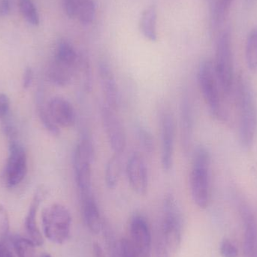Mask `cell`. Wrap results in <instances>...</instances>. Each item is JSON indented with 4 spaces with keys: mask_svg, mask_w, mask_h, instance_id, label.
<instances>
[{
    "mask_svg": "<svg viewBox=\"0 0 257 257\" xmlns=\"http://www.w3.org/2000/svg\"><path fill=\"white\" fill-rule=\"evenodd\" d=\"M161 128V163L165 172H169L173 165L175 126L172 112L165 110L160 117Z\"/></svg>",
    "mask_w": 257,
    "mask_h": 257,
    "instance_id": "cell-11",
    "label": "cell"
},
{
    "mask_svg": "<svg viewBox=\"0 0 257 257\" xmlns=\"http://www.w3.org/2000/svg\"><path fill=\"white\" fill-rule=\"evenodd\" d=\"M234 96L238 117V136L243 148H251L256 136L257 111L251 89L242 75L234 84Z\"/></svg>",
    "mask_w": 257,
    "mask_h": 257,
    "instance_id": "cell-1",
    "label": "cell"
},
{
    "mask_svg": "<svg viewBox=\"0 0 257 257\" xmlns=\"http://www.w3.org/2000/svg\"><path fill=\"white\" fill-rule=\"evenodd\" d=\"M249 2H250V3H254L255 1H256V0H248Z\"/></svg>",
    "mask_w": 257,
    "mask_h": 257,
    "instance_id": "cell-40",
    "label": "cell"
},
{
    "mask_svg": "<svg viewBox=\"0 0 257 257\" xmlns=\"http://www.w3.org/2000/svg\"><path fill=\"white\" fill-rule=\"evenodd\" d=\"M240 214L244 224V248L245 257H257V218L251 208L242 203Z\"/></svg>",
    "mask_w": 257,
    "mask_h": 257,
    "instance_id": "cell-14",
    "label": "cell"
},
{
    "mask_svg": "<svg viewBox=\"0 0 257 257\" xmlns=\"http://www.w3.org/2000/svg\"><path fill=\"white\" fill-rule=\"evenodd\" d=\"M198 82L211 115L219 121L226 122L229 117L225 105L226 96L216 74L214 62L205 60L201 63L198 71Z\"/></svg>",
    "mask_w": 257,
    "mask_h": 257,
    "instance_id": "cell-2",
    "label": "cell"
},
{
    "mask_svg": "<svg viewBox=\"0 0 257 257\" xmlns=\"http://www.w3.org/2000/svg\"><path fill=\"white\" fill-rule=\"evenodd\" d=\"M94 251H95V253H96V256L102 257V249H101V247H99V245H98L97 244H96L94 245Z\"/></svg>",
    "mask_w": 257,
    "mask_h": 257,
    "instance_id": "cell-38",
    "label": "cell"
},
{
    "mask_svg": "<svg viewBox=\"0 0 257 257\" xmlns=\"http://www.w3.org/2000/svg\"><path fill=\"white\" fill-rule=\"evenodd\" d=\"M10 13V4L9 0H1L0 1V15L7 16Z\"/></svg>",
    "mask_w": 257,
    "mask_h": 257,
    "instance_id": "cell-36",
    "label": "cell"
},
{
    "mask_svg": "<svg viewBox=\"0 0 257 257\" xmlns=\"http://www.w3.org/2000/svg\"><path fill=\"white\" fill-rule=\"evenodd\" d=\"M0 257H12V253L5 247L4 244L0 245Z\"/></svg>",
    "mask_w": 257,
    "mask_h": 257,
    "instance_id": "cell-37",
    "label": "cell"
},
{
    "mask_svg": "<svg viewBox=\"0 0 257 257\" xmlns=\"http://www.w3.org/2000/svg\"><path fill=\"white\" fill-rule=\"evenodd\" d=\"M126 171L128 183L133 191L139 196L146 195L149 186V175L148 166L140 153L134 152L130 155Z\"/></svg>",
    "mask_w": 257,
    "mask_h": 257,
    "instance_id": "cell-12",
    "label": "cell"
},
{
    "mask_svg": "<svg viewBox=\"0 0 257 257\" xmlns=\"http://www.w3.org/2000/svg\"><path fill=\"white\" fill-rule=\"evenodd\" d=\"M41 257H53L51 256V254H49V253H43V254L41 256Z\"/></svg>",
    "mask_w": 257,
    "mask_h": 257,
    "instance_id": "cell-39",
    "label": "cell"
},
{
    "mask_svg": "<svg viewBox=\"0 0 257 257\" xmlns=\"http://www.w3.org/2000/svg\"><path fill=\"white\" fill-rule=\"evenodd\" d=\"M233 0H217L212 9V24L215 28L220 27L226 21Z\"/></svg>",
    "mask_w": 257,
    "mask_h": 257,
    "instance_id": "cell-22",
    "label": "cell"
},
{
    "mask_svg": "<svg viewBox=\"0 0 257 257\" xmlns=\"http://www.w3.org/2000/svg\"><path fill=\"white\" fill-rule=\"evenodd\" d=\"M120 251L121 257H139L131 240L128 238H124L120 241Z\"/></svg>",
    "mask_w": 257,
    "mask_h": 257,
    "instance_id": "cell-31",
    "label": "cell"
},
{
    "mask_svg": "<svg viewBox=\"0 0 257 257\" xmlns=\"http://www.w3.org/2000/svg\"><path fill=\"white\" fill-rule=\"evenodd\" d=\"M157 12L155 6L146 8L141 15L139 29L142 35L151 42L157 40Z\"/></svg>",
    "mask_w": 257,
    "mask_h": 257,
    "instance_id": "cell-20",
    "label": "cell"
},
{
    "mask_svg": "<svg viewBox=\"0 0 257 257\" xmlns=\"http://www.w3.org/2000/svg\"><path fill=\"white\" fill-rule=\"evenodd\" d=\"M96 16V5L93 0H78L76 17L83 24H90Z\"/></svg>",
    "mask_w": 257,
    "mask_h": 257,
    "instance_id": "cell-23",
    "label": "cell"
},
{
    "mask_svg": "<svg viewBox=\"0 0 257 257\" xmlns=\"http://www.w3.org/2000/svg\"><path fill=\"white\" fill-rule=\"evenodd\" d=\"M137 136L144 151L148 154H151L154 151V141L151 132L143 126H139L137 128Z\"/></svg>",
    "mask_w": 257,
    "mask_h": 257,
    "instance_id": "cell-28",
    "label": "cell"
},
{
    "mask_svg": "<svg viewBox=\"0 0 257 257\" xmlns=\"http://www.w3.org/2000/svg\"><path fill=\"white\" fill-rule=\"evenodd\" d=\"M44 198V193L42 190H38L33 197V201L30 204L28 213L25 220V227L30 239L36 244V246H41L43 244L44 239L42 232L39 229L36 221V215L39 205L42 202Z\"/></svg>",
    "mask_w": 257,
    "mask_h": 257,
    "instance_id": "cell-18",
    "label": "cell"
},
{
    "mask_svg": "<svg viewBox=\"0 0 257 257\" xmlns=\"http://www.w3.org/2000/svg\"><path fill=\"white\" fill-rule=\"evenodd\" d=\"M47 108L54 123L59 127L70 128L76 120L75 108L70 102L61 96H55L48 101Z\"/></svg>",
    "mask_w": 257,
    "mask_h": 257,
    "instance_id": "cell-15",
    "label": "cell"
},
{
    "mask_svg": "<svg viewBox=\"0 0 257 257\" xmlns=\"http://www.w3.org/2000/svg\"><path fill=\"white\" fill-rule=\"evenodd\" d=\"M245 59L249 69L257 70V28L252 30L247 37L245 45Z\"/></svg>",
    "mask_w": 257,
    "mask_h": 257,
    "instance_id": "cell-24",
    "label": "cell"
},
{
    "mask_svg": "<svg viewBox=\"0 0 257 257\" xmlns=\"http://www.w3.org/2000/svg\"><path fill=\"white\" fill-rule=\"evenodd\" d=\"M214 65L222 89L226 96H229L233 92L235 78L234 77L232 38L229 30L223 32L217 40Z\"/></svg>",
    "mask_w": 257,
    "mask_h": 257,
    "instance_id": "cell-5",
    "label": "cell"
},
{
    "mask_svg": "<svg viewBox=\"0 0 257 257\" xmlns=\"http://www.w3.org/2000/svg\"><path fill=\"white\" fill-rule=\"evenodd\" d=\"M78 56L73 47L68 42H61L57 47L55 61L48 71L50 79L60 86H67L72 82Z\"/></svg>",
    "mask_w": 257,
    "mask_h": 257,
    "instance_id": "cell-8",
    "label": "cell"
},
{
    "mask_svg": "<svg viewBox=\"0 0 257 257\" xmlns=\"http://www.w3.org/2000/svg\"><path fill=\"white\" fill-rule=\"evenodd\" d=\"M210 167L211 156L203 146L196 148L193 154L190 175V191L195 204L205 209L210 201Z\"/></svg>",
    "mask_w": 257,
    "mask_h": 257,
    "instance_id": "cell-3",
    "label": "cell"
},
{
    "mask_svg": "<svg viewBox=\"0 0 257 257\" xmlns=\"http://www.w3.org/2000/svg\"><path fill=\"white\" fill-rule=\"evenodd\" d=\"M131 241L139 257H151V233L146 219L141 215L133 217L130 223Z\"/></svg>",
    "mask_w": 257,
    "mask_h": 257,
    "instance_id": "cell-13",
    "label": "cell"
},
{
    "mask_svg": "<svg viewBox=\"0 0 257 257\" xmlns=\"http://www.w3.org/2000/svg\"><path fill=\"white\" fill-rule=\"evenodd\" d=\"M83 214L87 227L92 233L99 234L102 229V220L97 204L91 194L81 197Z\"/></svg>",
    "mask_w": 257,
    "mask_h": 257,
    "instance_id": "cell-19",
    "label": "cell"
},
{
    "mask_svg": "<svg viewBox=\"0 0 257 257\" xmlns=\"http://www.w3.org/2000/svg\"><path fill=\"white\" fill-rule=\"evenodd\" d=\"M42 226L45 237L51 242L63 244L69 239L72 216L61 204H53L42 211Z\"/></svg>",
    "mask_w": 257,
    "mask_h": 257,
    "instance_id": "cell-4",
    "label": "cell"
},
{
    "mask_svg": "<svg viewBox=\"0 0 257 257\" xmlns=\"http://www.w3.org/2000/svg\"><path fill=\"white\" fill-rule=\"evenodd\" d=\"M9 227L10 223L7 210L3 205H0V245L4 244L9 234Z\"/></svg>",
    "mask_w": 257,
    "mask_h": 257,
    "instance_id": "cell-29",
    "label": "cell"
},
{
    "mask_svg": "<svg viewBox=\"0 0 257 257\" xmlns=\"http://www.w3.org/2000/svg\"><path fill=\"white\" fill-rule=\"evenodd\" d=\"M33 80V72L31 68H27L24 72L23 78V86L24 88L27 89L30 87Z\"/></svg>",
    "mask_w": 257,
    "mask_h": 257,
    "instance_id": "cell-35",
    "label": "cell"
},
{
    "mask_svg": "<svg viewBox=\"0 0 257 257\" xmlns=\"http://www.w3.org/2000/svg\"><path fill=\"white\" fill-rule=\"evenodd\" d=\"M10 110V99L7 95L0 93V117L4 118L9 115Z\"/></svg>",
    "mask_w": 257,
    "mask_h": 257,
    "instance_id": "cell-32",
    "label": "cell"
},
{
    "mask_svg": "<svg viewBox=\"0 0 257 257\" xmlns=\"http://www.w3.org/2000/svg\"><path fill=\"white\" fill-rule=\"evenodd\" d=\"M116 111L105 103L101 108V116L111 150L114 154L122 155L126 148V133Z\"/></svg>",
    "mask_w": 257,
    "mask_h": 257,
    "instance_id": "cell-10",
    "label": "cell"
},
{
    "mask_svg": "<svg viewBox=\"0 0 257 257\" xmlns=\"http://www.w3.org/2000/svg\"><path fill=\"white\" fill-rule=\"evenodd\" d=\"M121 155L114 154L105 166V184L109 189H115L118 185L121 175Z\"/></svg>",
    "mask_w": 257,
    "mask_h": 257,
    "instance_id": "cell-21",
    "label": "cell"
},
{
    "mask_svg": "<svg viewBox=\"0 0 257 257\" xmlns=\"http://www.w3.org/2000/svg\"><path fill=\"white\" fill-rule=\"evenodd\" d=\"M27 172V154L17 139L9 141V154L5 170V181L9 188L19 185Z\"/></svg>",
    "mask_w": 257,
    "mask_h": 257,
    "instance_id": "cell-9",
    "label": "cell"
},
{
    "mask_svg": "<svg viewBox=\"0 0 257 257\" xmlns=\"http://www.w3.org/2000/svg\"><path fill=\"white\" fill-rule=\"evenodd\" d=\"M99 76L105 104L117 111L120 105L118 87L112 70L105 62H102L99 64Z\"/></svg>",
    "mask_w": 257,
    "mask_h": 257,
    "instance_id": "cell-17",
    "label": "cell"
},
{
    "mask_svg": "<svg viewBox=\"0 0 257 257\" xmlns=\"http://www.w3.org/2000/svg\"><path fill=\"white\" fill-rule=\"evenodd\" d=\"M38 113H39V118L42 121L46 130H48L50 133L54 135H58L60 133V127L54 123V120L50 115L48 112L47 105H44L42 101L38 102Z\"/></svg>",
    "mask_w": 257,
    "mask_h": 257,
    "instance_id": "cell-27",
    "label": "cell"
},
{
    "mask_svg": "<svg viewBox=\"0 0 257 257\" xmlns=\"http://www.w3.org/2000/svg\"><path fill=\"white\" fill-rule=\"evenodd\" d=\"M162 235L169 251H178L182 240V217L176 200L171 194L165 198Z\"/></svg>",
    "mask_w": 257,
    "mask_h": 257,
    "instance_id": "cell-6",
    "label": "cell"
},
{
    "mask_svg": "<svg viewBox=\"0 0 257 257\" xmlns=\"http://www.w3.org/2000/svg\"><path fill=\"white\" fill-rule=\"evenodd\" d=\"M13 245L18 257H35L36 245L31 240L16 237L13 240Z\"/></svg>",
    "mask_w": 257,
    "mask_h": 257,
    "instance_id": "cell-25",
    "label": "cell"
},
{
    "mask_svg": "<svg viewBox=\"0 0 257 257\" xmlns=\"http://www.w3.org/2000/svg\"><path fill=\"white\" fill-rule=\"evenodd\" d=\"M20 10L26 21L33 26H38L40 23L39 15L32 0H20Z\"/></svg>",
    "mask_w": 257,
    "mask_h": 257,
    "instance_id": "cell-26",
    "label": "cell"
},
{
    "mask_svg": "<svg viewBox=\"0 0 257 257\" xmlns=\"http://www.w3.org/2000/svg\"><path fill=\"white\" fill-rule=\"evenodd\" d=\"M220 253L223 257H238V250L231 240L224 238L220 244Z\"/></svg>",
    "mask_w": 257,
    "mask_h": 257,
    "instance_id": "cell-30",
    "label": "cell"
},
{
    "mask_svg": "<svg viewBox=\"0 0 257 257\" xmlns=\"http://www.w3.org/2000/svg\"><path fill=\"white\" fill-rule=\"evenodd\" d=\"M180 127L182 148L185 154H188L193 144L194 117L191 100L186 93L183 95L180 104Z\"/></svg>",
    "mask_w": 257,
    "mask_h": 257,
    "instance_id": "cell-16",
    "label": "cell"
},
{
    "mask_svg": "<svg viewBox=\"0 0 257 257\" xmlns=\"http://www.w3.org/2000/svg\"><path fill=\"white\" fill-rule=\"evenodd\" d=\"M114 257H121L120 256V255H114Z\"/></svg>",
    "mask_w": 257,
    "mask_h": 257,
    "instance_id": "cell-41",
    "label": "cell"
},
{
    "mask_svg": "<svg viewBox=\"0 0 257 257\" xmlns=\"http://www.w3.org/2000/svg\"><path fill=\"white\" fill-rule=\"evenodd\" d=\"M78 0H64L65 11L69 18L76 17L77 6Z\"/></svg>",
    "mask_w": 257,
    "mask_h": 257,
    "instance_id": "cell-33",
    "label": "cell"
},
{
    "mask_svg": "<svg viewBox=\"0 0 257 257\" xmlns=\"http://www.w3.org/2000/svg\"><path fill=\"white\" fill-rule=\"evenodd\" d=\"M169 252L170 251L163 238L158 240V242L156 246V257H170Z\"/></svg>",
    "mask_w": 257,
    "mask_h": 257,
    "instance_id": "cell-34",
    "label": "cell"
},
{
    "mask_svg": "<svg viewBox=\"0 0 257 257\" xmlns=\"http://www.w3.org/2000/svg\"><path fill=\"white\" fill-rule=\"evenodd\" d=\"M93 148L90 141L83 139L75 148L73 157V167L75 182L81 197L91 194L92 162Z\"/></svg>",
    "mask_w": 257,
    "mask_h": 257,
    "instance_id": "cell-7",
    "label": "cell"
}]
</instances>
